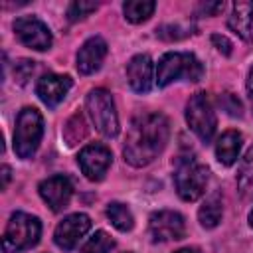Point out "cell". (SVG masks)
Returning a JSON list of instances; mask_svg holds the SVG:
<instances>
[{"label": "cell", "mask_w": 253, "mask_h": 253, "mask_svg": "<svg viewBox=\"0 0 253 253\" xmlns=\"http://www.w3.org/2000/svg\"><path fill=\"white\" fill-rule=\"evenodd\" d=\"M170 136L168 119L162 113H144L138 115L126 132L125 140V160L130 166H146L150 164L166 146Z\"/></svg>", "instance_id": "cell-1"}, {"label": "cell", "mask_w": 253, "mask_h": 253, "mask_svg": "<svg viewBox=\"0 0 253 253\" xmlns=\"http://www.w3.org/2000/svg\"><path fill=\"white\" fill-rule=\"evenodd\" d=\"M42 223L36 215L16 211L12 213L4 235H2V249L4 253H20L30 247H34L40 241Z\"/></svg>", "instance_id": "cell-2"}, {"label": "cell", "mask_w": 253, "mask_h": 253, "mask_svg": "<svg viewBox=\"0 0 253 253\" xmlns=\"http://www.w3.org/2000/svg\"><path fill=\"white\" fill-rule=\"evenodd\" d=\"M202 75H204V65L192 53H180V51L164 53L156 67V81L160 87H166L180 79L200 81Z\"/></svg>", "instance_id": "cell-3"}, {"label": "cell", "mask_w": 253, "mask_h": 253, "mask_svg": "<svg viewBox=\"0 0 253 253\" xmlns=\"http://www.w3.org/2000/svg\"><path fill=\"white\" fill-rule=\"evenodd\" d=\"M43 134V119L38 109L26 107L20 111L16 119V130H14V150L20 158H30L42 140Z\"/></svg>", "instance_id": "cell-4"}, {"label": "cell", "mask_w": 253, "mask_h": 253, "mask_svg": "<svg viewBox=\"0 0 253 253\" xmlns=\"http://www.w3.org/2000/svg\"><path fill=\"white\" fill-rule=\"evenodd\" d=\"M208 168L200 164L194 158H184L178 162L176 172H174V184L176 192L182 200L186 202H196L206 194L208 186Z\"/></svg>", "instance_id": "cell-5"}, {"label": "cell", "mask_w": 253, "mask_h": 253, "mask_svg": "<svg viewBox=\"0 0 253 253\" xmlns=\"http://www.w3.org/2000/svg\"><path fill=\"white\" fill-rule=\"evenodd\" d=\"M85 105H87V113H89L95 128L105 136H117L119 117H117L115 101H113L111 93L105 89H93V91H89Z\"/></svg>", "instance_id": "cell-6"}, {"label": "cell", "mask_w": 253, "mask_h": 253, "mask_svg": "<svg viewBox=\"0 0 253 253\" xmlns=\"http://www.w3.org/2000/svg\"><path fill=\"white\" fill-rule=\"evenodd\" d=\"M186 121L190 125V128L200 136V140L210 142L215 126H217V119L211 107V101L208 99L206 93H196L186 107Z\"/></svg>", "instance_id": "cell-7"}, {"label": "cell", "mask_w": 253, "mask_h": 253, "mask_svg": "<svg viewBox=\"0 0 253 253\" xmlns=\"http://www.w3.org/2000/svg\"><path fill=\"white\" fill-rule=\"evenodd\" d=\"M148 231L152 241H160V243L182 239L186 233V221L178 211H172V210L154 211L148 221Z\"/></svg>", "instance_id": "cell-8"}, {"label": "cell", "mask_w": 253, "mask_h": 253, "mask_svg": "<svg viewBox=\"0 0 253 253\" xmlns=\"http://www.w3.org/2000/svg\"><path fill=\"white\" fill-rule=\"evenodd\" d=\"M14 32L20 42L36 51H45L51 45V32L38 18H18L14 22Z\"/></svg>", "instance_id": "cell-9"}, {"label": "cell", "mask_w": 253, "mask_h": 253, "mask_svg": "<svg viewBox=\"0 0 253 253\" xmlns=\"http://www.w3.org/2000/svg\"><path fill=\"white\" fill-rule=\"evenodd\" d=\"M111 150L105 144H87L81 152H79V166L83 170V174L93 180L99 182L103 180V176L107 174L109 166H111Z\"/></svg>", "instance_id": "cell-10"}, {"label": "cell", "mask_w": 253, "mask_h": 253, "mask_svg": "<svg viewBox=\"0 0 253 253\" xmlns=\"http://www.w3.org/2000/svg\"><path fill=\"white\" fill-rule=\"evenodd\" d=\"M89 227H91L89 215H85V213H73V215H67L55 227L53 239H55L57 247H61L65 251H71L79 243V239L89 231Z\"/></svg>", "instance_id": "cell-11"}, {"label": "cell", "mask_w": 253, "mask_h": 253, "mask_svg": "<svg viewBox=\"0 0 253 253\" xmlns=\"http://www.w3.org/2000/svg\"><path fill=\"white\" fill-rule=\"evenodd\" d=\"M69 89H71V77L69 75H55V73H47V75L40 77L38 85H36L38 97L47 107L59 105Z\"/></svg>", "instance_id": "cell-12"}, {"label": "cell", "mask_w": 253, "mask_h": 253, "mask_svg": "<svg viewBox=\"0 0 253 253\" xmlns=\"http://www.w3.org/2000/svg\"><path fill=\"white\" fill-rule=\"evenodd\" d=\"M71 192V182L65 176H51L40 184V196L53 211H61L63 208H67Z\"/></svg>", "instance_id": "cell-13"}, {"label": "cell", "mask_w": 253, "mask_h": 253, "mask_svg": "<svg viewBox=\"0 0 253 253\" xmlns=\"http://www.w3.org/2000/svg\"><path fill=\"white\" fill-rule=\"evenodd\" d=\"M107 55V42L99 36L89 38L77 51V69L83 75L95 73Z\"/></svg>", "instance_id": "cell-14"}, {"label": "cell", "mask_w": 253, "mask_h": 253, "mask_svg": "<svg viewBox=\"0 0 253 253\" xmlns=\"http://www.w3.org/2000/svg\"><path fill=\"white\" fill-rule=\"evenodd\" d=\"M126 79H128V85L136 93H148L152 87V61H150V57L144 53L134 55L126 65Z\"/></svg>", "instance_id": "cell-15"}, {"label": "cell", "mask_w": 253, "mask_h": 253, "mask_svg": "<svg viewBox=\"0 0 253 253\" xmlns=\"http://www.w3.org/2000/svg\"><path fill=\"white\" fill-rule=\"evenodd\" d=\"M227 24L239 38L253 42V2H235Z\"/></svg>", "instance_id": "cell-16"}, {"label": "cell", "mask_w": 253, "mask_h": 253, "mask_svg": "<svg viewBox=\"0 0 253 253\" xmlns=\"http://www.w3.org/2000/svg\"><path fill=\"white\" fill-rule=\"evenodd\" d=\"M241 150V134L237 130H227L219 136L215 144V156L223 166H231Z\"/></svg>", "instance_id": "cell-17"}, {"label": "cell", "mask_w": 253, "mask_h": 253, "mask_svg": "<svg viewBox=\"0 0 253 253\" xmlns=\"http://www.w3.org/2000/svg\"><path fill=\"white\" fill-rule=\"evenodd\" d=\"M221 213H223L221 198H219V194H211L210 198H206L204 206L200 208L198 217H200V223H202L206 229H211V227H215V225L219 223Z\"/></svg>", "instance_id": "cell-18"}, {"label": "cell", "mask_w": 253, "mask_h": 253, "mask_svg": "<svg viewBox=\"0 0 253 253\" xmlns=\"http://www.w3.org/2000/svg\"><path fill=\"white\" fill-rule=\"evenodd\" d=\"M237 188L243 198L253 196V146L241 158V164L237 170Z\"/></svg>", "instance_id": "cell-19"}, {"label": "cell", "mask_w": 253, "mask_h": 253, "mask_svg": "<svg viewBox=\"0 0 253 253\" xmlns=\"http://www.w3.org/2000/svg\"><path fill=\"white\" fill-rule=\"evenodd\" d=\"M156 4L150 2V0H128L123 4V12H125V18L132 24H138V22H144L152 16Z\"/></svg>", "instance_id": "cell-20"}, {"label": "cell", "mask_w": 253, "mask_h": 253, "mask_svg": "<svg viewBox=\"0 0 253 253\" xmlns=\"http://www.w3.org/2000/svg\"><path fill=\"white\" fill-rule=\"evenodd\" d=\"M107 217L111 219V223L119 231H130L132 225H134V219H132L130 210L125 204H119V202H113V204L107 206Z\"/></svg>", "instance_id": "cell-21"}, {"label": "cell", "mask_w": 253, "mask_h": 253, "mask_svg": "<svg viewBox=\"0 0 253 253\" xmlns=\"http://www.w3.org/2000/svg\"><path fill=\"white\" fill-rule=\"evenodd\" d=\"M63 136H65V142H67L69 146L81 142V140L87 136V123H85V117H83L81 113H75V115L67 121L65 128H63Z\"/></svg>", "instance_id": "cell-22"}, {"label": "cell", "mask_w": 253, "mask_h": 253, "mask_svg": "<svg viewBox=\"0 0 253 253\" xmlns=\"http://www.w3.org/2000/svg\"><path fill=\"white\" fill-rule=\"evenodd\" d=\"M115 249V241L105 231H95L87 243L81 247V253H111Z\"/></svg>", "instance_id": "cell-23"}, {"label": "cell", "mask_w": 253, "mask_h": 253, "mask_svg": "<svg viewBox=\"0 0 253 253\" xmlns=\"http://www.w3.org/2000/svg\"><path fill=\"white\" fill-rule=\"evenodd\" d=\"M95 10H97V2H83V0H79V2H71L69 4L67 16H69L71 22H77V20L85 18L87 14H91Z\"/></svg>", "instance_id": "cell-24"}, {"label": "cell", "mask_w": 253, "mask_h": 253, "mask_svg": "<svg viewBox=\"0 0 253 253\" xmlns=\"http://www.w3.org/2000/svg\"><path fill=\"white\" fill-rule=\"evenodd\" d=\"M34 61H30V59H22V61H18L16 63V69H14V73H16V79L24 85L28 79H30V75L34 73Z\"/></svg>", "instance_id": "cell-25"}, {"label": "cell", "mask_w": 253, "mask_h": 253, "mask_svg": "<svg viewBox=\"0 0 253 253\" xmlns=\"http://www.w3.org/2000/svg\"><path fill=\"white\" fill-rule=\"evenodd\" d=\"M219 103L223 105V109H225L229 115H233V117H241V103H239V99H237L235 95L225 93V95L219 99Z\"/></svg>", "instance_id": "cell-26"}, {"label": "cell", "mask_w": 253, "mask_h": 253, "mask_svg": "<svg viewBox=\"0 0 253 253\" xmlns=\"http://www.w3.org/2000/svg\"><path fill=\"white\" fill-rule=\"evenodd\" d=\"M211 42H213V45H215L223 55H229V53H231V42H229L225 36L213 34V36H211Z\"/></svg>", "instance_id": "cell-27"}, {"label": "cell", "mask_w": 253, "mask_h": 253, "mask_svg": "<svg viewBox=\"0 0 253 253\" xmlns=\"http://www.w3.org/2000/svg\"><path fill=\"white\" fill-rule=\"evenodd\" d=\"M200 10L206 14V16H215L217 12L223 10V2H206L200 6Z\"/></svg>", "instance_id": "cell-28"}, {"label": "cell", "mask_w": 253, "mask_h": 253, "mask_svg": "<svg viewBox=\"0 0 253 253\" xmlns=\"http://www.w3.org/2000/svg\"><path fill=\"white\" fill-rule=\"evenodd\" d=\"M8 182H10V166H2V188H6L8 186Z\"/></svg>", "instance_id": "cell-29"}, {"label": "cell", "mask_w": 253, "mask_h": 253, "mask_svg": "<svg viewBox=\"0 0 253 253\" xmlns=\"http://www.w3.org/2000/svg\"><path fill=\"white\" fill-rule=\"evenodd\" d=\"M247 89H249V93H251V97H253V67L249 69V77H247Z\"/></svg>", "instance_id": "cell-30"}, {"label": "cell", "mask_w": 253, "mask_h": 253, "mask_svg": "<svg viewBox=\"0 0 253 253\" xmlns=\"http://www.w3.org/2000/svg\"><path fill=\"white\" fill-rule=\"evenodd\" d=\"M176 253H200L196 247H184V249H178Z\"/></svg>", "instance_id": "cell-31"}, {"label": "cell", "mask_w": 253, "mask_h": 253, "mask_svg": "<svg viewBox=\"0 0 253 253\" xmlns=\"http://www.w3.org/2000/svg\"><path fill=\"white\" fill-rule=\"evenodd\" d=\"M249 225L253 227V210H251V213H249Z\"/></svg>", "instance_id": "cell-32"}]
</instances>
